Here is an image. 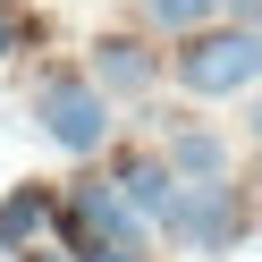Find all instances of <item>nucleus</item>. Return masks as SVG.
Instances as JSON below:
<instances>
[{
    "label": "nucleus",
    "mask_w": 262,
    "mask_h": 262,
    "mask_svg": "<svg viewBox=\"0 0 262 262\" xmlns=\"http://www.w3.org/2000/svg\"><path fill=\"white\" fill-rule=\"evenodd\" d=\"M245 228H254V203H245L237 178H220V186H186L178 194V211H169L161 237H169L178 254H228Z\"/></svg>",
    "instance_id": "20e7f679"
},
{
    "label": "nucleus",
    "mask_w": 262,
    "mask_h": 262,
    "mask_svg": "<svg viewBox=\"0 0 262 262\" xmlns=\"http://www.w3.org/2000/svg\"><path fill=\"white\" fill-rule=\"evenodd\" d=\"M169 85L186 102H237V93H262V34L254 26H203L169 51Z\"/></svg>",
    "instance_id": "f257e3e1"
},
{
    "label": "nucleus",
    "mask_w": 262,
    "mask_h": 262,
    "mask_svg": "<svg viewBox=\"0 0 262 262\" xmlns=\"http://www.w3.org/2000/svg\"><path fill=\"white\" fill-rule=\"evenodd\" d=\"M51 237H59V194L42 186V178H26V186L0 194V254H9V262L42 254Z\"/></svg>",
    "instance_id": "39448f33"
},
{
    "label": "nucleus",
    "mask_w": 262,
    "mask_h": 262,
    "mask_svg": "<svg viewBox=\"0 0 262 262\" xmlns=\"http://www.w3.org/2000/svg\"><path fill=\"white\" fill-rule=\"evenodd\" d=\"M144 17L186 42V34H203V26H220V0H144Z\"/></svg>",
    "instance_id": "1a4fd4ad"
},
{
    "label": "nucleus",
    "mask_w": 262,
    "mask_h": 262,
    "mask_svg": "<svg viewBox=\"0 0 262 262\" xmlns=\"http://www.w3.org/2000/svg\"><path fill=\"white\" fill-rule=\"evenodd\" d=\"M144 237H152V228L127 211V194L110 186V178L59 186V254H76V262H93V254H144Z\"/></svg>",
    "instance_id": "7ed1b4c3"
},
{
    "label": "nucleus",
    "mask_w": 262,
    "mask_h": 262,
    "mask_svg": "<svg viewBox=\"0 0 262 262\" xmlns=\"http://www.w3.org/2000/svg\"><path fill=\"white\" fill-rule=\"evenodd\" d=\"M245 127H254V136H262V93H245Z\"/></svg>",
    "instance_id": "9b49d317"
},
{
    "label": "nucleus",
    "mask_w": 262,
    "mask_h": 262,
    "mask_svg": "<svg viewBox=\"0 0 262 262\" xmlns=\"http://www.w3.org/2000/svg\"><path fill=\"white\" fill-rule=\"evenodd\" d=\"M161 161L178 169V186H220V178H228V161H237V144H228L220 127H203V119H169Z\"/></svg>",
    "instance_id": "0eeeda50"
},
{
    "label": "nucleus",
    "mask_w": 262,
    "mask_h": 262,
    "mask_svg": "<svg viewBox=\"0 0 262 262\" xmlns=\"http://www.w3.org/2000/svg\"><path fill=\"white\" fill-rule=\"evenodd\" d=\"M110 186L127 194V211H136L144 228H169V211H178V194H186V186H178V169H169V161H161V152H127Z\"/></svg>",
    "instance_id": "6e6552de"
},
{
    "label": "nucleus",
    "mask_w": 262,
    "mask_h": 262,
    "mask_svg": "<svg viewBox=\"0 0 262 262\" xmlns=\"http://www.w3.org/2000/svg\"><path fill=\"white\" fill-rule=\"evenodd\" d=\"M9 51H17V26H9V17H0V59H9Z\"/></svg>",
    "instance_id": "f8f14e48"
},
{
    "label": "nucleus",
    "mask_w": 262,
    "mask_h": 262,
    "mask_svg": "<svg viewBox=\"0 0 262 262\" xmlns=\"http://www.w3.org/2000/svg\"><path fill=\"white\" fill-rule=\"evenodd\" d=\"M68 262H76V254H68ZM93 262H144V254H93Z\"/></svg>",
    "instance_id": "ddd939ff"
},
{
    "label": "nucleus",
    "mask_w": 262,
    "mask_h": 262,
    "mask_svg": "<svg viewBox=\"0 0 262 262\" xmlns=\"http://www.w3.org/2000/svg\"><path fill=\"white\" fill-rule=\"evenodd\" d=\"M26 110H34V127L51 136V152H68V161H93L110 136H119V102H110L85 68H42Z\"/></svg>",
    "instance_id": "f03ea898"
},
{
    "label": "nucleus",
    "mask_w": 262,
    "mask_h": 262,
    "mask_svg": "<svg viewBox=\"0 0 262 262\" xmlns=\"http://www.w3.org/2000/svg\"><path fill=\"white\" fill-rule=\"evenodd\" d=\"M85 76L110 93V102H136V93H152L169 68L152 59V42H136V34H102V42H93V59H85Z\"/></svg>",
    "instance_id": "423d86ee"
},
{
    "label": "nucleus",
    "mask_w": 262,
    "mask_h": 262,
    "mask_svg": "<svg viewBox=\"0 0 262 262\" xmlns=\"http://www.w3.org/2000/svg\"><path fill=\"white\" fill-rule=\"evenodd\" d=\"M220 26H254L262 34V0H220Z\"/></svg>",
    "instance_id": "9d476101"
}]
</instances>
